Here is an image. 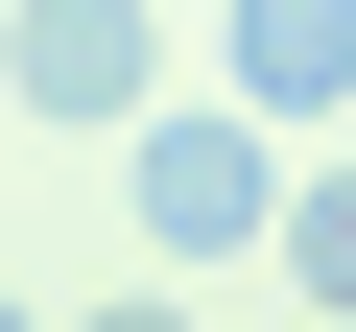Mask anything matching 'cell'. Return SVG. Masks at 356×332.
<instances>
[{"instance_id": "1", "label": "cell", "mask_w": 356, "mask_h": 332, "mask_svg": "<svg viewBox=\"0 0 356 332\" xmlns=\"http://www.w3.org/2000/svg\"><path fill=\"white\" fill-rule=\"evenodd\" d=\"M119 214H143V261H261L285 238V119L261 95H143L119 119Z\"/></svg>"}, {"instance_id": "2", "label": "cell", "mask_w": 356, "mask_h": 332, "mask_svg": "<svg viewBox=\"0 0 356 332\" xmlns=\"http://www.w3.org/2000/svg\"><path fill=\"white\" fill-rule=\"evenodd\" d=\"M0 95L72 119V142H119V119L166 95V24H143V0H0Z\"/></svg>"}, {"instance_id": "3", "label": "cell", "mask_w": 356, "mask_h": 332, "mask_svg": "<svg viewBox=\"0 0 356 332\" xmlns=\"http://www.w3.org/2000/svg\"><path fill=\"white\" fill-rule=\"evenodd\" d=\"M214 72H238L285 142H332V119H356V0H238V24H214Z\"/></svg>"}, {"instance_id": "4", "label": "cell", "mask_w": 356, "mask_h": 332, "mask_svg": "<svg viewBox=\"0 0 356 332\" xmlns=\"http://www.w3.org/2000/svg\"><path fill=\"white\" fill-rule=\"evenodd\" d=\"M261 261H285V308H356V166H285V238Z\"/></svg>"}]
</instances>
